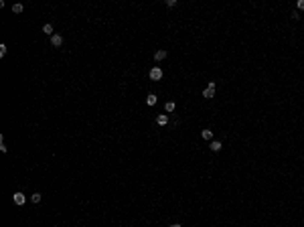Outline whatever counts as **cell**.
Returning <instances> with one entry per match:
<instances>
[{"label":"cell","instance_id":"14","mask_svg":"<svg viewBox=\"0 0 304 227\" xmlns=\"http://www.w3.org/2000/svg\"><path fill=\"white\" fill-rule=\"evenodd\" d=\"M166 6H168V8H175V6H176V0H166Z\"/></svg>","mask_w":304,"mask_h":227},{"label":"cell","instance_id":"11","mask_svg":"<svg viewBox=\"0 0 304 227\" xmlns=\"http://www.w3.org/2000/svg\"><path fill=\"white\" fill-rule=\"evenodd\" d=\"M164 110H166V112H175V101H166V104H164Z\"/></svg>","mask_w":304,"mask_h":227},{"label":"cell","instance_id":"7","mask_svg":"<svg viewBox=\"0 0 304 227\" xmlns=\"http://www.w3.org/2000/svg\"><path fill=\"white\" fill-rule=\"evenodd\" d=\"M221 146H223V144H221L219 140H213V142H211V150H213V152H219V150H221Z\"/></svg>","mask_w":304,"mask_h":227},{"label":"cell","instance_id":"15","mask_svg":"<svg viewBox=\"0 0 304 227\" xmlns=\"http://www.w3.org/2000/svg\"><path fill=\"white\" fill-rule=\"evenodd\" d=\"M0 55H2V57L6 55V45H0Z\"/></svg>","mask_w":304,"mask_h":227},{"label":"cell","instance_id":"10","mask_svg":"<svg viewBox=\"0 0 304 227\" xmlns=\"http://www.w3.org/2000/svg\"><path fill=\"white\" fill-rule=\"evenodd\" d=\"M43 33H45V35H51V37H53V25H45V27H43Z\"/></svg>","mask_w":304,"mask_h":227},{"label":"cell","instance_id":"16","mask_svg":"<svg viewBox=\"0 0 304 227\" xmlns=\"http://www.w3.org/2000/svg\"><path fill=\"white\" fill-rule=\"evenodd\" d=\"M296 6L300 8V10H304V0H298V2H296Z\"/></svg>","mask_w":304,"mask_h":227},{"label":"cell","instance_id":"8","mask_svg":"<svg viewBox=\"0 0 304 227\" xmlns=\"http://www.w3.org/2000/svg\"><path fill=\"white\" fill-rule=\"evenodd\" d=\"M156 101H158V97H156L154 94H150L148 97H146V104H148V106H156Z\"/></svg>","mask_w":304,"mask_h":227},{"label":"cell","instance_id":"3","mask_svg":"<svg viewBox=\"0 0 304 227\" xmlns=\"http://www.w3.org/2000/svg\"><path fill=\"white\" fill-rule=\"evenodd\" d=\"M12 201H14V205H25V203H27V197H25L22 193H14Z\"/></svg>","mask_w":304,"mask_h":227},{"label":"cell","instance_id":"2","mask_svg":"<svg viewBox=\"0 0 304 227\" xmlns=\"http://www.w3.org/2000/svg\"><path fill=\"white\" fill-rule=\"evenodd\" d=\"M150 79L152 81H160L162 79V69L160 67H152V69H150Z\"/></svg>","mask_w":304,"mask_h":227},{"label":"cell","instance_id":"9","mask_svg":"<svg viewBox=\"0 0 304 227\" xmlns=\"http://www.w3.org/2000/svg\"><path fill=\"white\" fill-rule=\"evenodd\" d=\"M201 136L205 138V140H211V138H213V132H211V130H203Z\"/></svg>","mask_w":304,"mask_h":227},{"label":"cell","instance_id":"5","mask_svg":"<svg viewBox=\"0 0 304 227\" xmlns=\"http://www.w3.org/2000/svg\"><path fill=\"white\" fill-rule=\"evenodd\" d=\"M162 59H166V51H164V49H158L154 53V61L158 63V61H162Z\"/></svg>","mask_w":304,"mask_h":227},{"label":"cell","instance_id":"4","mask_svg":"<svg viewBox=\"0 0 304 227\" xmlns=\"http://www.w3.org/2000/svg\"><path fill=\"white\" fill-rule=\"evenodd\" d=\"M51 45H53V47H61V45H63V37H61V35H53V37H51Z\"/></svg>","mask_w":304,"mask_h":227},{"label":"cell","instance_id":"12","mask_svg":"<svg viewBox=\"0 0 304 227\" xmlns=\"http://www.w3.org/2000/svg\"><path fill=\"white\" fill-rule=\"evenodd\" d=\"M22 8H25V6H22V4H14V6H12V12L20 14V12H22Z\"/></svg>","mask_w":304,"mask_h":227},{"label":"cell","instance_id":"17","mask_svg":"<svg viewBox=\"0 0 304 227\" xmlns=\"http://www.w3.org/2000/svg\"><path fill=\"white\" fill-rule=\"evenodd\" d=\"M170 227H181V225H178V223H172V225H170Z\"/></svg>","mask_w":304,"mask_h":227},{"label":"cell","instance_id":"6","mask_svg":"<svg viewBox=\"0 0 304 227\" xmlns=\"http://www.w3.org/2000/svg\"><path fill=\"white\" fill-rule=\"evenodd\" d=\"M156 122H158V126H166V124H168V116H166V113H160V116L156 118Z\"/></svg>","mask_w":304,"mask_h":227},{"label":"cell","instance_id":"13","mask_svg":"<svg viewBox=\"0 0 304 227\" xmlns=\"http://www.w3.org/2000/svg\"><path fill=\"white\" fill-rule=\"evenodd\" d=\"M41 199H43V197H41V193H34L33 197H31V201H33V203H41Z\"/></svg>","mask_w":304,"mask_h":227},{"label":"cell","instance_id":"1","mask_svg":"<svg viewBox=\"0 0 304 227\" xmlns=\"http://www.w3.org/2000/svg\"><path fill=\"white\" fill-rule=\"evenodd\" d=\"M215 85H217L215 81H209V83H207V87L203 89V97H207V100H211V97L215 95Z\"/></svg>","mask_w":304,"mask_h":227}]
</instances>
